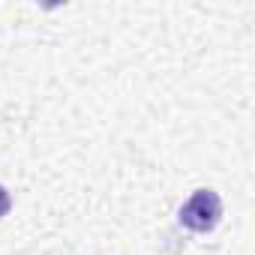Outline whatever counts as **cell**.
Instances as JSON below:
<instances>
[{
    "label": "cell",
    "instance_id": "obj_2",
    "mask_svg": "<svg viewBox=\"0 0 255 255\" xmlns=\"http://www.w3.org/2000/svg\"><path fill=\"white\" fill-rule=\"evenodd\" d=\"M9 207H12V201H9V192H6V186H0V219H3V216L9 213Z\"/></svg>",
    "mask_w": 255,
    "mask_h": 255
},
{
    "label": "cell",
    "instance_id": "obj_1",
    "mask_svg": "<svg viewBox=\"0 0 255 255\" xmlns=\"http://www.w3.org/2000/svg\"><path fill=\"white\" fill-rule=\"evenodd\" d=\"M222 219V201L213 189H195L189 201L180 207V222L189 231H213Z\"/></svg>",
    "mask_w": 255,
    "mask_h": 255
}]
</instances>
